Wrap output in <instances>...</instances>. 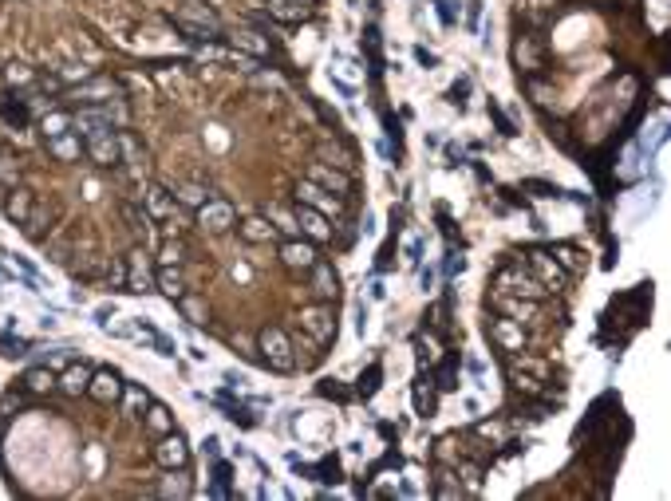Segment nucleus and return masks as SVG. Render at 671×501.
Instances as JSON below:
<instances>
[{"label":"nucleus","instance_id":"obj_45","mask_svg":"<svg viewBox=\"0 0 671 501\" xmlns=\"http://www.w3.org/2000/svg\"><path fill=\"white\" fill-rule=\"evenodd\" d=\"M356 336H368V304H356Z\"/></svg>","mask_w":671,"mask_h":501},{"label":"nucleus","instance_id":"obj_27","mask_svg":"<svg viewBox=\"0 0 671 501\" xmlns=\"http://www.w3.org/2000/svg\"><path fill=\"white\" fill-rule=\"evenodd\" d=\"M28 351H32V343L20 340V336H4V340H0V355H8V360H16V355H28Z\"/></svg>","mask_w":671,"mask_h":501},{"label":"nucleus","instance_id":"obj_15","mask_svg":"<svg viewBox=\"0 0 671 501\" xmlns=\"http://www.w3.org/2000/svg\"><path fill=\"white\" fill-rule=\"evenodd\" d=\"M154 288H158L162 296L178 300L182 292H186V281H182V272L174 269V265H162V272H158V281H154Z\"/></svg>","mask_w":671,"mask_h":501},{"label":"nucleus","instance_id":"obj_52","mask_svg":"<svg viewBox=\"0 0 671 501\" xmlns=\"http://www.w3.org/2000/svg\"><path fill=\"white\" fill-rule=\"evenodd\" d=\"M111 316H115V304H99L95 308V324H111Z\"/></svg>","mask_w":671,"mask_h":501},{"label":"nucleus","instance_id":"obj_14","mask_svg":"<svg viewBox=\"0 0 671 501\" xmlns=\"http://www.w3.org/2000/svg\"><path fill=\"white\" fill-rule=\"evenodd\" d=\"M241 237L253 241V245H265V241L277 237V225H272L269 217H249L245 225H241Z\"/></svg>","mask_w":671,"mask_h":501},{"label":"nucleus","instance_id":"obj_5","mask_svg":"<svg viewBox=\"0 0 671 501\" xmlns=\"http://www.w3.org/2000/svg\"><path fill=\"white\" fill-rule=\"evenodd\" d=\"M87 154L95 166H115V162H123V146H119V134L111 131H99L87 139Z\"/></svg>","mask_w":671,"mask_h":501},{"label":"nucleus","instance_id":"obj_55","mask_svg":"<svg viewBox=\"0 0 671 501\" xmlns=\"http://www.w3.org/2000/svg\"><path fill=\"white\" fill-rule=\"evenodd\" d=\"M470 375H474V379H482V375H486V363H482L478 355H470Z\"/></svg>","mask_w":671,"mask_h":501},{"label":"nucleus","instance_id":"obj_43","mask_svg":"<svg viewBox=\"0 0 671 501\" xmlns=\"http://www.w3.org/2000/svg\"><path fill=\"white\" fill-rule=\"evenodd\" d=\"M60 75H63L68 83H75V80H87V68H83V63H63Z\"/></svg>","mask_w":671,"mask_h":501},{"label":"nucleus","instance_id":"obj_29","mask_svg":"<svg viewBox=\"0 0 671 501\" xmlns=\"http://www.w3.org/2000/svg\"><path fill=\"white\" fill-rule=\"evenodd\" d=\"M403 261L411 265V269L422 261V237H419V233H411V237L403 241Z\"/></svg>","mask_w":671,"mask_h":501},{"label":"nucleus","instance_id":"obj_11","mask_svg":"<svg viewBox=\"0 0 671 501\" xmlns=\"http://www.w3.org/2000/svg\"><path fill=\"white\" fill-rule=\"evenodd\" d=\"M4 217L16 221V225H28V217H32V194L12 186V194L4 198Z\"/></svg>","mask_w":671,"mask_h":501},{"label":"nucleus","instance_id":"obj_41","mask_svg":"<svg viewBox=\"0 0 671 501\" xmlns=\"http://www.w3.org/2000/svg\"><path fill=\"white\" fill-rule=\"evenodd\" d=\"M458 474H462V481H466L470 490H478V486H482V470H478V466H470V462H462Z\"/></svg>","mask_w":671,"mask_h":501},{"label":"nucleus","instance_id":"obj_4","mask_svg":"<svg viewBox=\"0 0 671 501\" xmlns=\"http://www.w3.org/2000/svg\"><path fill=\"white\" fill-rule=\"evenodd\" d=\"M301 328L308 331L316 343H328V340H336V320H332V312L328 308H304L301 312Z\"/></svg>","mask_w":671,"mask_h":501},{"label":"nucleus","instance_id":"obj_16","mask_svg":"<svg viewBox=\"0 0 671 501\" xmlns=\"http://www.w3.org/2000/svg\"><path fill=\"white\" fill-rule=\"evenodd\" d=\"M312 292H316L320 300H332V296H336V272H332V265H312Z\"/></svg>","mask_w":671,"mask_h":501},{"label":"nucleus","instance_id":"obj_20","mask_svg":"<svg viewBox=\"0 0 671 501\" xmlns=\"http://www.w3.org/2000/svg\"><path fill=\"white\" fill-rule=\"evenodd\" d=\"M40 127H44V134H48V139H56V134H68V131H71V115H68V110H48V115L40 119Z\"/></svg>","mask_w":671,"mask_h":501},{"label":"nucleus","instance_id":"obj_38","mask_svg":"<svg viewBox=\"0 0 671 501\" xmlns=\"http://www.w3.org/2000/svg\"><path fill=\"white\" fill-rule=\"evenodd\" d=\"M178 261H182V245L178 241H166L158 253V265H178Z\"/></svg>","mask_w":671,"mask_h":501},{"label":"nucleus","instance_id":"obj_22","mask_svg":"<svg viewBox=\"0 0 671 501\" xmlns=\"http://www.w3.org/2000/svg\"><path fill=\"white\" fill-rule=\"evenodd\" d=\"M146 426H151L154 434H170L174 431V414L166 411V407H151V411H146Z\"/></svg>","mask_w":671,"mask_h":501},{"label":"nucleus","instance_id":"obj_18","mask_svg":"<svg viewBox=\"0 0 671 501\" xmlns=\"http://www.w3.org/2000/svg\"><path fill=\"white\" fill-rule=\"evenodd\" d=\"M529 265H533V269H537V277H541L545 284H553V288H561V284H565V272L557 269V265H553V261H545L541 253H529Z\"/></svg>","mask_w":671,"mask_h":501},{"label":"nucleus","instance_id":"obj_54","mask_svg":"<svg viewBox=\"0 0 671 501\" xmlns=\"http://www.w3.org/2000/svg\"><path fill=\"white\" fill-rule=\"evenodd\" d=\"M431 284H434V272H431V269H422V272H419V288H422V292H431Z\"/></svg>","mask_w":671,"mask_h":501},{"label":"nucleus","instance_id":"obj_9","mask_svg":"<svg viewBox=\"0 0 671 501\" xmlns=\"http://www.w3.org/2000/svg\"><path fill=\"white\" fill-rule=\"evenodd\" d=\"M198 221L210 233L230 229V225H233V205H230V201H206V205H198Z\"/></svg>","mask_w":671,"mask_h":501},{"label":"nucleus","instance_id":"obj_13","mask_svg":"<svg viewBox=\"0 0 671 501\" xmlns=\"http://www.w3.org/2000/svg\"><path fill=\"white\" fill-rule=\"evenodd\" d=\"M48 151L56 154V158H63V162H75V158H80V151H83V142H80V134H75V131H68V134L48 139Z\"/></svg>","mask_w":671,"mask_h":501},{"label":"nucleus","instance_id":"obj_17","mask_svg":"<svg viewBox=\"0 0 671 501\" xmlns=\"http://www.w3.org/2000/svg\"><path fill=\"white\" fill-rule=\"evenodd\" d=\"M87 379H91V371L80 363V367H68L56 383H60V391H63V395H83V391H87Z\"/></svg>","mask_w":671,"mask_h":501},{"label":"nucleus","instance_id":"obj_51","mask_svg":"<svg viewBox=\"0 0 671 501\" xmlns=\"http://www.w3.org/2000/svg\"><path fill=\"white\" fill-rule=\"evenodd\" d=\"M557 257H561V265H565V269H581V257H577L572 249H561Z\"/></svg>","mask_w":671,"mask_h":501},{"label":"nucleus","instance_id":"obj_34","mask_svg":"<svg viewBox=\"0 0 671 501\" xmlns=\"http://www.w3.org/2000/svg\"><path fill=\"white\" fill-rule=\"evenodd\" d=\"M482 12H486V0H466V28L470 32L482 28Z\"/></svg>","mask_w":671,"mask_h":501},{"label":"nucleus","instance_id":"obj_40","mask_svg":"<svg viewBox=\"0 0 671 501\" xmlns=\"http://www.w3.org/2000/svg\"><path fill=\"white\" fill-rule=\"evenodd\" d=\"M127 221H130V229H142V237H146V225H151V213L146 210H134V205H127Z\"/></svg>","mask_w":671,"mask_h":501},{"label":"nucleus","instance_id":"obj_12","mask_svg":"<svg viewBox=\"0 0 671 501\" xmlns=\"http://www.w3.org/2000/svg\"><path fill=\"white\" fill-rule=\"evenodd\" d=\"M281 261L289 265V269H312V265H316V253H312V245H304V241H284Z\"/></svg>","mask_w":671,"mask_h":501},{"label":"nucleus","instance_id":"obj_37","mask_svg":"<svg viewBox=\"0 0 671 501\" xmlns=\"http://www.w3.org/2000/svg\"><path fill=\"white\" fill-rule=\"evenodd\" d=\"M324 158H336V162H332L336 170H348V166H351V154L344 151V146H324Z\"/></svg>","mask_w":671,"mask_h":501},{"label":"nucleus","instance_id":"obj_21","mask_svg":"<svg viewBox=\"0 0 671 501\" xmlns=\"http://www.w3.org/2000/svg\"><path fill=\"white\" fill-rule=\"evenodd\" d=\"M174 201H182V205H190V210H198V205H206L210 201V194L201 190V186H174Z\"/></svg>","mask_w":671,"mask_h":501},{"label":"nucleus","instance_id":"obj_31","mask_svg":"<svg viewBox=\"0 0 671 501\" xmlns=\"http://www.w3.org/2000/svg\"><path fill=\"white\" fill-rule=\"evenodd\" d=\"M162 497H186V493H190V481L182 478V474H174L170 481H162Z\"/></svg>","mask_w":671,"mask_h":501},{"label":"nucleus","instance_id":"obj_26","mask_svg":"<svg viewBox=\"0 0 671 501\" xmlns=\"http://www.w3.org/2000/svg\"><path fill=\"white\" fill-rule=\"evenodd\" d=\"M16 178H20V166L12 162V154L8 151H0V186H16Z\"/></svg>","mask_w":671,"mask_h":501},{"label":"nucleus","instance_id":"obj_53","mask_svg":"<svg viewBox=\"0 0 671 501\" xmlns=\"http://www.w3.org/2000/svg\"><path fill=\"white\" fill-rule=\"evenodd\" d=\"M434 12H439V20H442V24H451V20H454V12H451V0H439V4H434Z\"/></svg>","mask_w":671,"mask_h":501},{"label":"nucleus","instance_id":"obj_56","mask_svg":"<svg viewBox=\"0 0 671 501\" xmlns=\"http://www.w3.org/2000/svg\"><path fill=\"white\" fill-rule=\"evenodd\" d=\"M51 261L63 265V261H68V249H63V245H51Z\"/></svg>","mask_w":671,"mask_h":501},{"label":"nucleus","instance_id":"obj_28","mask_svg":"<svg viewBox=\"0 0 671 501\" xmlns=\"http://www.w3.org/2000/svg\"><path fill=\"white\" fill-rule=\"evenodd\" d=\"M265 217H269L281 233H296V217H292V213H284L281 205H269V213H265Z\"/></svg>","mask_w":671,"mask_h":501},{"label":"nucleus","instance_id":"obj_19","mask_svg":"<svg viewBox=\"0 0 671 501\" xmlns=\"http://www.w3.org/2000/svg\"><path fill=\"white\" fill-rule=\"evenodd\" d=\"M269 12L281 16V20H304V16H308V4H301V0H272Z\"/></svg>","mask_w":671,"mask_h":501},{"label":"nucleus","instance_id":"obj_30","mask_svg":"<svg viewBox=\"0 0 671 501\" xmlns=\"http://www.w3.org/2000/svg\"><path fill=\"white\" fill-rule=\"evenodd\" d=\"M470 91H474V80H470V75L454 80V83H451V103H454V107H466V95H470Z\"/></svg>","mask_w":671,"mask_h":501},{"label":"nucleus","instance_id":"obj_35","mask_svg":"<svg viewBox=\"0 0 671 501\" xmlns=\"http://www.w3.org/2000/svg\"><path fill=\"white\" fill-rule=\"evenodd\" d=\"M490 119L498 122V134H506V139H510V134H518V131H513V122L506 119V110H501L498 103H490Z\"/></svg>","mask_w":671,"mask_h":501},{"label":"nucleus","instance_id":"obj_24","mask_svg":"<svg viewBox=\"0 0 671 501\" xmlns=\"http://www.w3.org/2000/svg\"><path fill=\"white\" fill-rule=\"evenodd\" d=\"M146 205H151L154 217H170V213H174V201L166 198V190H158V186H154V190L146 194Z\"/></svg>","mask_w":671,"mask_h":501},{"label":"nucleus","instance_id":"obj_2","mask_svg":"<svg viewBox=\"0 0 671 501\" xmlns=\"http://www.w3.org/2000/svg\"><path fill=\"white\" fill-rule=\"evenodd\" d=\"M154 458H158L162 470H182V466L190 462V446H186V438H182L178 431H170V434H162Z\"/></svg>","mask_w":671,"mask_h":501},{"label":"nucleus","instance_id":"obj_10","mask_svg":"<svg viewBox=\"0 0 671 501\" xmlns=\"http://www.w3.org/2000/svg\"><path fill=\"white\" fill-rule=\"evenodd\" d=\"M316 186H324L328 194H348L351 190V178L344 170H336V166H312V174H308Z\"/></svg>","mask_w":671,"mask_h":501},{"label":"nucleus","instance_id":"obj_23","mask_svg":"<svg viewBox=\"0 0 671 501\" xmlns=\"http://www.w3.org/2000/svg\"><path fill=\"white\" fill-rule=\"evenodd\" d=\"M24 383H28V391H51V387H56V375H51V367H32L28 375H24Z\"/></svg>","mask_w":671,"mask_h":501},{"label":"nucleus","instance_id":"obj_1","mask_svg":"<svg viewBox=\"0 0 671 501\" xmlns=\"http://www.w3.org/2000/svg\"><path fill=\"white\" fill-rule=\"evenodd\" d=\"M257 348H261V355H265L269 367L292 371V343H289V336H284L281 328H265L257 336Z\"/></svg>","mask_w":671,"mask_h":501},{"label":"nucleus","instance_id":"obj_6","mask_svg":"<svg viewBox=\"0 0 671 501\" xmlns=\"http://www.w3.org/2000/svg\"><path fill=\"white\" fill-rule=\"evenodd\" d=\"M296 198L304 201V205H312V210H320L324 217H336V213H340V198H336V194H328L324 190V186H316V182L312 178H304L301 186H296Z\"/></svg>","mask_w":671,"mask_h":501},{"label":"nucleus","instance_id":"obj_48","mask_svg":"<svg viewBox=\"0 0 671 501\" xmlns=\"http://www.w3.org/2000/svg\"><path fill=\"white\" fill-rule=\"evenodd\" d=\"M201 450L210 454V458H218V454H221V438H218V434H206V442H201Z\"/></svg>","mask_w":671,"mask_h":501},{"label":"nucleus","instance_id":"obj_50","mask_svg":"<svg viewBox=\"0 0 671 501\" xmlns=\"http://www.w3.org/2000/svg\"><path fill=\"white\" fill-rule=\"evenodd\" d=\"M111 281L119 284V288L127 284V265H123V261H115V265H111Z\"/></svg>","mask_w":671,"mask_h":501},{"label":"nucleus","instance_id":"obj_36","mask_svg":"<svg viewBox=\"0 0 671 501\" xmlns=\"http://www.w3.org/2000/svg\"><path fill=\"white\" fill-rule=\"evenodd\" d=\"M178 304H182V312H186V320L201 324V316H206V304H201V300H186V296H178Z\"/></svg>","mask_w":671,"mask_h":501},{"label":"nucleus","instance_id":"obj_57","mask_svg":"<svg viewBox=\"0 0 671 501\" xmlns=\"http://www.w3.org/2000/svg\"><path fill=\"white\" fill-rule=\"evenodd\" d=\"M383 296H387V284L375 281V284H371V300H383Z\"/></svg>","mask_w":671,"mask_h":501},{"label":"nucleus","instance_id":"obj_32","mask_svg":"<svg viewBox=\"0 0 671 501\" xmlns=\"http://www.w3.org/2000/svg\"><path fill=\"white\" fill-rule=\"evenodd\" d=\"M233 44H237V48H245V51H253V56H261V51L269 48V40H257L253 32H241V36H233Z\"/></svg>","mask_w":671,"mask_h":501},{"label":"nucleus","instance_id":"obj_39","mask_svg":"<svg viewBox=\"0 0 671 501\" xmlns=\"http://www.w3.org/2000/svg\"><path fill=\"white\" fill-rule=\"evenodd\" d=\"M498 340H506V343H513V348H521V343H525V336H521L518 328H513V324H498Z\"/></svg>","mask_w":671,"mask_h":501},{"label":"nucleus","instance_id":"obj_59","mask_svg":"<svg viewBox=\"0 0 671 501\" xmlns=\"http://www.w3.org/2000/svg\"><path fill=\"white\" fill-rule=\"evenodd\" d=\"M348 8H360V0H348Z\"/></svg>","mask_w":671,"mask_h":501},{"label":"nucleus","instance_id":"obj_46","mask_svg":"<svg viewBox=\"0 0 671 501\" xmlns=\"http://www.w3.org/2000/svg\"><path fill=\"white\" fill-rule=\"evenodd\" d=\"M328 83H332V91H340L344 99H351V95H356V87H351V83H344L340 75H332V71H328Z\"/></svg>","mask_w":671,"mask_h":501},{"label":"nucleus","instance_id":"obj_49","mask_svg":"<svg viewBox=\"0 0 671 501\" xmlns=\"http://www.w3.org/2000/svg\"><path fill=\"white\" fill-rule=\"evenodd\" d=\"M221 379L230 383V387H245V383H249V375H245V371H225Z\"/></svg>","mask_w":671,"mask_h":501},{"label":"nucleus","instance_id":"obj_60","mask_svg":"<svg viewBox=\"0 0 671 501\" xmlns=\"http://www.w3.org/2000/svg\"><path fill=\"white\" fill-rule=\"evenodd\" d=\"M301 4H312V0H301Z\"/></svg>","mask_w":671,"mask_h":501},{"label":"nucleus","instance_id":"obj_7","mask_svg":"<svg viewBox=\"0 0 671 501\" xmlns=\"http://www.w3.org/2000/svg\"><path fill=\"white\" fill-rule=\"evenodd\" d=\"M127 292H134V296H142V292H154V277L151 269H146V253L134 249L130 253V265H127V284H123Z\"/></svg>","mask_w":671,"mask_h":501},{"label":"nucleus","instance_id":"obj_44","mask_svg":"<svg viewBox=\"0 0 671 501\" xmlns=\"http://www.w3.org/2000/svg\"><path fill=\"white\" fill-rule=\"evenodd\" d=\"M415 60H419L427 71H434V68H439V56H434V51H427V48H415Z\"/></svg>","mask_w":671,"mask_h":501},{"label":"nucleus","instance_id":"obj_25","mask_svg":"<svg viewBox=\"0 0 671 501\" xmlns=\"http://www.w3.org/2000/svg\"><path fill=\"white\" fill-rule=\"evenodd\" d=\"M123 391H127V402H123V411L130 414V419H139V411H146V391H139V387H123Z\"/></svg>","mask_w":671,"mask_h":501},{"label":"nucleus","instance_id":"obj_42","mask_svg":"<svg viewBox=\"0 0 671 501\" xmlns=\"http://www.w3.org/2000/svg\"><path fill=\"white\" fill-rule=\"evenodd\" d=\"M151 348L158 351V355H166V360H170V355H178V343H174V340H166L162 331H158V336H154V340H151Z\"/></svg>","mask_w":671,"mask_h":501},{"label":"nucleus","instance_id":"obj_33","mask_svg":"<svg viewBox=\"0 0 671 501\" xmlns=\"http://www.w3.org/2000/svg\"><path fill=\"white\" fill-rule=\"evenodd\" d=\"M415 407H419V414H427V419L434 414V395L427 391L422 383H415Z\"/></svg>","mask_w":671,"mask_h":501},{"label":"nucleus","instance_id":"obj_47","mask_svg":"<svg viewBox=\"0 0 671 501\" xmlns=\"http://www.w3.org/2000/svg\"><path fill=\"white\" fill-rule=\"evenodd\" d=\"M415 355H419V363H431V360H434V343L415 340Z\"/></svg>","mask_w":671,"mask_h":501},{"label":"nucleus","instance_id":"obj_8","mask_svg":"<svg viewBox=\"0 0 671 501\" xmlns=\"http://www.w3.org/2000/svg\"><path fill=\"white\" fill-rule=\"evenodd\" d=\"M296 229H301L304 237H312V241H328V237H332L328 217H324L320 210H312V205H304V201H301V210H296Z\"/></svg>","mask_w":671,"mask_h":501},{"label":"nucleus","instance_id":"obj_58","mask_svg":"<svg viewBox=\"0 0 671 501\" xmlns=\"http://www.w3.org/2000/svg\"><path fill=\"white\" fill-rule=\"evenodd\" d=\"M363 233H368V237L375 233V213H363Z\"/></svg>","mask_w":671,"mask_h":501},{"label":"nucleus","instance_id":"obj_3","mask_svg":"<svg viewBox=\"0 0 671 501\" xmlns=\"http://www.w3.org/2000/svg\"><path fill=\"white\" fill-rule=\"evenodd\" d=\"M83 395H91L95 402H115V399L123 395V379H119V371H111V367L91 371L87 391H83Z\"/></svg>","mask_w":671,"mask_h":501}]
</instances>
